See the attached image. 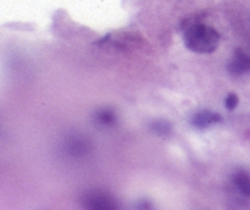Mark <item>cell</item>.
Returning a JSON list of instances; mask_svg holds the SVG:
<instances>
[{"mask_svg":"<svg viewBox=\"0 0 250 210\" xmlns=\"http://www.w3.org/2000/svg\"><path fill=\"white\" fill-rule=\"evenodd\" d=\"M97 119H98V122H99V124L107 126V125H111L115 122V115H114V112L110 111L109 109H104V110H102V111L98 112Z\"/></svg>","mask_w":250,"mask_h":210,"instance_id":"obj_5","label":"cell"},{"mask_svg":"<svg viewBox=\"0 0 250 210\" xmlns=\"http://www.w3.org/2000/svg\"><path fill=\"white\" fill-rule=\"evenodd\" d=\"M238 103H239V99L238 97H237V94H234V93H231V94L227 95L226 100H225V106H226L227 110H234L237 106H238Z\"/></svg>","mask_w":250,"mask_h":210,"instance_id":"obj_7","label":"cell"},{"mask_svg":"<svg viewBox=\"0 0 250 210\" xmlns=\"http://www.w3.org/2000/svg\"><path fill=\"white\" fill-rule=\"evenodd\" d=\"M250 70V59L247 58L244 54L239 53L233 56L232 61L229 65V71L233 75H241V73L247 72Z\"/></svg>","mask_w":250,"mask_h":210,"instance_id":"obj_3","label":"cell"},{"mask_svg":"<svg viewBox=\"0 0 250 210\" xmlns=\"http://www.w3.org/2000/svg\"><path fill=\"white\" fill-rule=\"evenodd\" d=\"M221 121L222 117L220 116V114L210 111V110H202V111H198L197 114L193 115L192 117V125L199 129H204L207 128V127L211 126V125L217 124V122Z\"/></svg>","mask_w":250,"mask_h":210,"instance_id":"obj_2","label":"cell"},{"mask_svg":"<svg viewBox=\"0 0 250 210\" xmlns=\"http://www.w3.org/2000/svg\"><path fill=\"white\" fill-rule=\"evenodd\" d=\"M234 183L238 189L250 197V176L246 172H237L233 177Z\"/></svg>","mask_w":250,"mask_h":210,"instance_id":"obj_4","label":"cell"},{"mask_svg":"<svg viewBox=\"0 0 250 210\" xmlns=\"http://www.w3.org/2000/svg\"><path fill=\"white\" fill-rule=\"evenodd\" d=\"M154 131L158 134H163V136H166L171 132V126L168 122L166 121H156L153 124Z\"/></svg>","mask_w":250,"mask_h":210,"instance_id":"obj_6","label":"cell"},{"mask_svg":"<svg viewBox=\"0 0 250 210\" xmlns=\"http://www.w3.org/2000/svg\"><path fill=\"white\" fill-rule=\"evenodd\" d=\"M185 44L198 54L214 53L220 44V34L212 27L202 23L188 26L185 32Z\"/></svg>","mask_w":250,"mask_h":210,"instance_id":"obj_1","label":"cell"}]
</instances>
